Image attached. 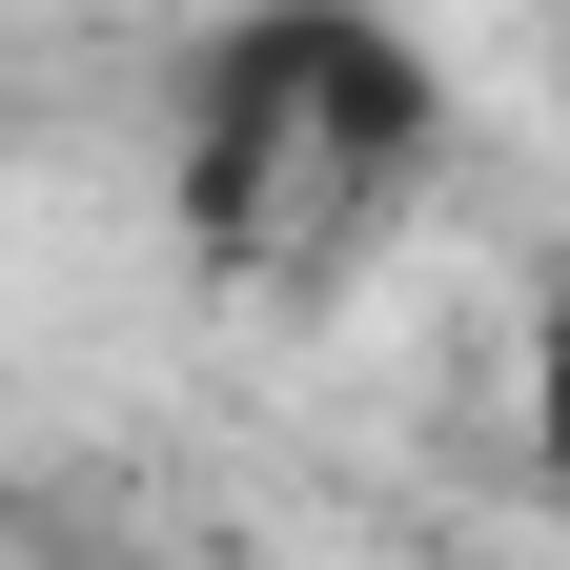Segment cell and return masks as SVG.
Segmentation results:
<instances>
[{"mask_svg":"<svg viewBox=\"0 0 570 570\" xmlns=\"http://www.w3.org/2000/svg\"><path fill=\"white\" fill-rule=\"evenodd\" d=\"M407 164H428V61L387 21L285 0V21H225L184 61V225H204V265H245V285H326L346 245L387 225Z\"/></svg>","mask_w":570,"mask_h":570,"instance_id":"cell-1","label":"cell"},{"mask_svg":"<svg viewBox=\"0 0 570 570\" xmlns=\"http://www.w3.org/2000/svg\"><path fill=\"white\" fill-rule=\"evenodd\" d=\"M530 469H550V510H570V306H530Z\"/></svg>","mask_w":570,"mask_h":570,"instance_id":"cell-2","label":"cell"}]
</instances>
